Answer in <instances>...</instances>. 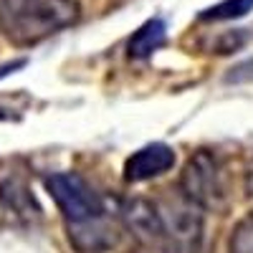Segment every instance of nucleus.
I'll return each mask as SVG.
<instances>
[{
  "label": "nucleus",
  "instance_id": "obj_8",
  "mask_svg": "<svg viewBox=\"0 0 253 253\" xmlns=\"http://www.w3.org/2000/svg\"><path fill=\"white\" fill-rule=\"evenodd\" d=\"M162 41H165V23L160 18L147 20V23L139 31H134V36L129 38V46H126L129 58H147V56H152V51H157L162 46Z\"/></svg>",
  "mask_w": 253,
  "mask_h": 253
},
{
  "label": "nucleus",
  "instance_id": "obj_5",
  "mask_svg": "<svg viewBox=\"0 0 253 253\" xmlns=\"http://www.w3.org/2000/svg\"><path fill=\"white\" fill-rule=\"evenodd\" d=\"M172 165H175V152L167 144H147L126 160L124 177L126 182H144L170 170Z\"/></svg>",
  "mask_w": 253,
  "mask_h": 253
},
{
  "label": "nucleus",
  "instance_id": "obj_7",
  "mask_svg": "<svg viewBox=\"0 0 253 253\" xmlns=\"http://www.w3.org/2000/svg\"><path fill=\"white\" fill-rule=\"evenodd\" d=\"M0 203L18 218H31L38 213V205L31 195V190L18 177H8L5 182H0Z\"/></svg>",
  "mask_w": 253,
  "mask_h": 253
},
{
  "label": "nucleus",
  "instance_id": "obj_6",
  "mask_svg": "<svg viewBox=\"0 0 253 253\" xmlns=\"http://www.w3.org/2000/svg\"><path fill=\"white\" fill-rule=\"evenodd\" d=\"M124 218L126 225L134 230V236L142 238L150 246H160L165 241V228L160 220V213L152 203L147 200H129L124 205Z\"/></svg>",
  "mask_w": 253,
  "mask_h": 253
},
{
  "label": "nucleus",
  "instance_id": "obj_9",
  "mask_svg": "<svg viewBox=\"0 0 253 253\" xmlns=\"http://www.w3.org/2000/svg\"><path fill=\"white\" fill-rule=\"evenodd\" d=\"M253 10V0H223V3L200 13V20H233Z\"/></svg>",
  "mask_w": 253,
  "mask_h": 253
},
{
  "label": "nucleus",
  "instance_id": "obj_1",
  "mask_svg": "<svg viewBox=\"0 0 253 253\" xmlns=\"http://www.w3.org/2000/svg\"><path fill=\"white\" fill-rule=\"evenodd\" d=\"M46 187L66 218L71 243L81 253H99L114 243L112 228L104 218V205L84 177L58 172L46 180Z\"/></svg>",
  "mask_w": 253,
  "mask_h": 253
},
{
  "label": "nucleus",
  "instance_id": "obj_2",
  "mask_svg": "<svg viewBox=\"0 0 253 253\" xmlns=\"http://www.w3.org/2000/svg\"><path fill=\"white\" fill-rule=\"evenodd\" d=\"M76 0H0V31L13 46H33L79 20Z\"/></svg>",
  "mask_w": 253,
  "mask_h": 253
},
{
  "label": "nucleus",
  "instance_id": "obj_3",
  "mask_svg": "<svg viewBox=\"0 0 253 253\" xmlns=\"http://www.w3.org/2000/svg\"><path fill=\"white\" fill-rule=\"evenodd\" d=\"M155 208L165 228V238L172 243V248L180 253H198L200 236H203L200 205H195L185 195H175V198H165Z\"/></svg>",
  "mask_w": 253,
  "mask_h": 253
},
{
  "label": "nucleus",
  "instance_id": "obj_4",
  "mask_svg": "<svg viewBox=\"0 0 253 253\" xmlns=\"http://www.w3.org/2000/svg\"><path fill=\"white\" fill-rule=\"evenodd\" d=\"M182 195L190 198L200 208H210L223 198V182H220V167L218 160L210 152H195L187 160L182 170Z\"/></svg>",
  "mask_w": 253,
  "mask_h": 253
}]
</instances>
